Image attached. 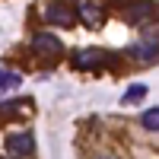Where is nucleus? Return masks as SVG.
I'll return each instance as SVG.
<instances>
[{
  "mask_svg": "<svg viewBox=\"0 0 159 159\" xmlns=\"http://www.w3.org/2000/svg\"><path fill=\"white\" fill-rule=\"evenodd\" d=\"M7 153L10 159H25L35 153V140L29 130H19V134H7Z\"/></svg>",
  "mask_w": 159,
  "mask_h": 159,
  "instance_id": "1",
  "label": "nucleus"
},
{
  "mask_svg": "<svg viewBox=\"0 0 159 159\" xmlns=\"http://www.w3.org/2000/svg\"><path fill=\"white\" fill-rule=\"evenodd\" d=\"M45 16H48L51 25H64V29H70V25L76 22V13H73V7H67V3H48V7H45Z\"/></svg>",
  "mask_w": 159,
  "mask_h": 159,
  "instance_id": "2",
  "label": "nucleus"
},
{
  "mask_svg": "<svg viewBox=\"0 0 159 159\" xmlns=\"http://www.w3.org/2000/svg\"><path fill=\"white\" fill-rule=\"evenodd\" d=\"M32 51H35V54H61L64 45H61V38H54L51 32H35V38H32Z\"/></svg>",
  "mask_w": 159,
  "mask_h": 159,
  "instance_id": "3",
  "label": "nucleus"
},
{
  "mask_svg": "<svg viewBox=\"0 0 159 159\" xmlns=\"http://www.w3.org/2000/svg\"><path fill=\"white\" fill-rule=\"evenodd\" d=\"M76 19H83L89 29H96V25H102V19H105V10H102V3H76Z\"/></svg>",
  "mask_w": 159,
  "mask_h": 159,
  "instance_id": "4",
  "label": "nucleus"
},
{
  "mask_svg": "<svg viewBox=\"0 0 159 159\" xmlns=\"http://www.w3.org/2000/svg\"><path fill=\"white\" fill-rule=\"evenodd\" d=\"M108 57H105V51H96V48H89V51H80V54L73 57V67L76 70H92V67H99V64H105Z\"/></svg>",
  "mask_w": 159,
  "mask_h": 159,
  "instance_id": "5",
  "label": "nucleus"
},
{
  "mask_svg": "<svg viewBox=\"0 0 159 159\" xmlns=\"http://www.w3.org/2000/svg\"><path fill=\"white\" fill-rule=\"evenodd\" d=\"M127 51H130V54H134L140 64H153V61H159V45H150V42H134Z\"/></svg>",
  "mask_w": 159,
  "mask_h": 159,
  "instance_id": "6",
  "label": "nucleus"
},
{
  "mask_svg": "<svg viewBox=\"0 0 159 159\" xmlns=\"http://www.w3.org/2000/svg\"><path fill=\"white\" fill-rule=\"evenodd\" d=\"M159 10V3H150V0H143V3H137V7H127V22H140L143 16H153V13Z\"/></svg>",
  "mask_w": 159,
  "mask_h": 159,
  "instance_id": "7",
  "label": "nucleus"
},
{
  "mask_svg": "<svg viewBox=\"0 0 159 159\" xmlns=\"http://www.w3.org/2000/svg\"><path fill=\"white\" fill-rule=\"evenodd\" d=\"M143 96H147V86H143V83H134V86L124 92V99H121V102H124V105H134V102H140Z\"/></svg>",
  "mask_w": 159,
  "mask_h": 159,
  "instance_id": "8",
  "label": "nucleus"
},
{
  "mask_svg": "<svg viewBox=\"0 0 159 159\" xmlns=\"http://www.w3.org/2000/svg\"><path fill=\"white\" fill-rule=\"evenodd\" d=\"M140 124L147 127V130H159V108H147L140 115Z\"/></svg>",
  "mask_w": 159,
  "mask_h": 159,
  "instance_id": "9",
  "label": "nucleus"
},
{
  "mask_svg": "<svg viewBox=\"0 0 159 159\" xmlns=\"http://www.w3.org/2000/svg\"><path fill=\"white\" fill-rule=\"evenodd\" d=\"M16 86H19V73L0 70V89H16Z\"/></svg>",
  "mask_w": 159,
  "mask_h": 159,
  "instance_id": "10",
  "label": "nucleus"
},
{
  "mask_svg": "<svg viewBox=\"0 0 159 159\" xmlns=\"http://www.w3.org/2000/svg\"><path fill=\"white\" fill-rule=\"evenodd\" d=\"M0 159H7V156H0Z\"/></svg>",
  "mask_w": 159,
  "mask_h": 159,
  "instance_id": "11",
  "label": "nucleus"
},
{
  "mask_svg": "<svg viewBox=\"0 0 159 159\" xmlns=\"http://www.w3.org/2000/svg\"><path fill=\"white\" fill-rule=\"evenodd\" d=\"M102 159H108V156H102Z\"/></svg>",
  "mask_w": 159,
  "mask_h": 159,
  "instance_id": "12",
  "label": "nucleus"
}]
</instances>
